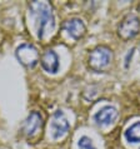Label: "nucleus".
<instances>
[{"label":"nucleus","mask_w":140,"mask_h":149,"mask_svg":"<svg viewBox=\"0 0 140 149\" xmlns=\"http://www.w3.org/2000/svg\"><path fill=\"white\" fill-rule=\"evenodd\" d=\"M140 31V20L137 15H126L118 28V35L123 40H129L137 36Z\"/></svg>","instance_id":"20e7f679"},{"label":"nucleus","mask_w":140,"mask_h":149,"mask_svg":"<svg viewBox=\"0 0 140 149\" xmlns=\"http://www.w3.org/2000/svg\"><path fill=\"white\" fill-rule=\"evenodd\" d=\"M63 29L75 40L81 39L86 33L85 24H84L83 20L79 19V18H73V19L67 20V22L63 24Z\"/></svg>","instance_id":"0eeeda50"},{"label":"nucleus","mask_w":140,"mask_h":149,"mask_svg":"<svg viewBox=\"0 0 140 149\" xmlns=\"http://www.w3.org/2000/svg\"><path fill=\"white\" fill-rule=\"evenodd\" d=\"M79 148L80 149H96L94 147V144L91 142V139L88 138V136H81L79 139Z\"/></svg>","instance_id":"9b49d317"},{"label":"nucleus","mask_w":140,"mask_h":149,"mask_svg":"<svg viewBox=\"0 0 140 149\" xmlns=\"http://www.w3.org/2000/svg\"><path fill=\"white\" fill-rule=\"evenodd\" d=\"M125 138L130 143H140V122L134 123L125 130Z\"/></svg>","instance_id":"9d476101"},{"label":"nucleus","mask_w":140,"mask_h":149,"mask_svg":"<svg viewBox=\"0 0 140 149\" xmlns=\"http://www.w3.org/2000/svg\"><path fill=\"white\" fill-rule=\"evenodd\" d=\"M43 125H44L43 115L39 111H31L25 119V122H24L23 132L28 138H33V136H36L42 132Z\"/></svg>","instance_id":"423d86ee"},{"label":"nucleus","mask_w":140,"mask_h":149,"mask_svg":"<svg viewBox=\"0 0 140 149\" xmlns=\"http://www.w3.org/2000/svg\"><path fill=\"white\" fill-rule=\"evenodd\" d=\"M15 55L25 68H34L40 59V54L33 44H21L16 48Z\"/></svg>","instance_id":"7ed1b4c3"},{"label":"nucleus","mask_w":140,"mask_h":149,"mask_svg":"<svg viewBox=\"0 0 140 149\" xmlns=\"http://www.w3.org/2000/svg\"><path fill=\"white\" fill-rule=\"evenodd\" d=\"M40 64H42V68L48 73L55 74L59 70V56H58L56 53L53 50V49H48L43 53L42 58H40Z\"/></svg>","instance_id":"6e6552de"},{"label":"nucleus","mask_w":140,"mask_h":149,"mask_svg":"<svg viewBox=\"0 0 140 149\" xmlns=\"http://www.w3.org/2000/svg\"><path fill=\"white\" fill-rule=\"evenodd\" d=\"M116 118H118V110L112 105L101 108L94 115V119H95V122L99 125H109V124L114 123Z\"/></svg>","instance_id":"1a4fd4ad"},{"label":"nucleus","mask_w":140,"mask_h":149,"mask_svg":"<svg viewBox=\"0 0 140 149\" xmlns=\"http://www.w3.org/2000/svg\"><path fill=\"white\" fill-rule=\"evenodd\" d=\"M50 129H51V135L54 139H60L63 138L69 132L70 124L68 122L67 115L64 114L63 110H56L51 117L50 122Z\"/></svg>","instance_id":"39448f33"},{"label":"nucleus","mask_w":140,"mask_h":149,"mask_svg":"<svg viewBox=\"0 0 140 149\" xmlns=\"http://www.w3.org/2000/svg\"><path fill=\"white\" fill-rule=\"evenodd\" d=\"M31 14L36 20V34L39 39H44L45 35L54 30L55 18L53 8L48 1H31L29 4Z\"/></svg>","instance_id":"f257e3e1"},{"label":"nucleus","mask_w":140,"mask_h":149,"mask_svg":"<svg viewBox=\"0 0 140 149\" xmlns=\"http://www.w3.org/2000/svg\"><path fill=\"white\" fill-rule=\"evenodd\" d=\"M113 59V53L109 48L106 47H96L95 49H93L89 54V67L90 69H93L94 72H101L103 69H105L110 64V61Z\"/></svg>","instance_id":"f03ea898"}]
</instances>
